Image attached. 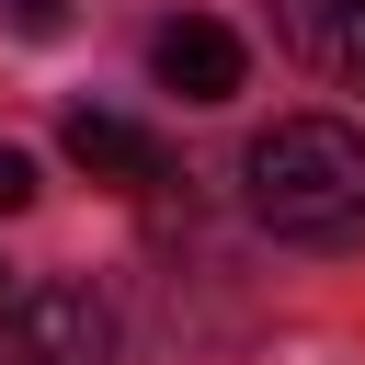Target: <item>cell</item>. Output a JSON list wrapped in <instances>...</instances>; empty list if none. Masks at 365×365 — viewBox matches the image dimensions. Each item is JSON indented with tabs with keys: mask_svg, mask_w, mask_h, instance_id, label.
Wrapping results in <instances>:
<instances>
[{
	"mask_svg": "<svg viewBox=\"0 0 365 365\" xmlns=\"http://www.w3.org/2000/svg\"><path fill=\"white\" fill-rule=\"evenodd\" d=\"M240 182H251V217L297 251L365 240V125H342V114H274L251 137Z\"/></svg>",
	"mask_w": 365,
	"mask_h": 365,
	"instance_id": "obj_1",
	"label": "cell"
},
{
	"mask_svg": "<svg viewBox=\"0 0 365 365\" xmlns=\"http://www.w3.org/2000/svg\"><path fill=\"white\" fill-rule=\"evenodd\" d=\"M0 365H114V297L80 274H46L0 319Z\"/></svg>",
	"mask_w": 365,
	"mask_h": 365,
	"instance_id": "obj_2",
	"label": "cell"
},
{
	"mask_svg": "<svg viewBox=\"0 0 365 365\" xmlns=\"http://www.w3.org/2000/svg\"><path fill=\"white\" fill-rule=\"evenodd\" d=\"M148 68H160V91H182V103H240L251 46H240L217 11H171V23L148 34Z\"/></svg>",
	"mask_w": 365,
	"mask_h": 365,
	"instance_id": "obj_3",
	"label": "cell"
},
{
	"mask_svg": "<svg viewBox=\"0 0 365 365\" xmlns=\"http://www.w3.org/2000/svg\"><path fill=\"white\" fill-rule=\"evenodd\" d=\"M57 148H68V171H91L103 194H160V182H171V148H160L137 114H103V103H68Z\"/></svg>",
	"mask_w": 365,
	"mask_h": 365,
	"instance_id": "obj_4",
	"label": "cell"
},
{
	"mask_svg": "<svg viewBox=\"0 0 365 365\" xmlns=\"http://www.w3.org/2000/svg\"><path fill=\"white\" fill-rule=\"evenodd\" d=\"M274 34L319 80H365V0H274Z\"/></svg>",
	"mask_w": 365,
	"mask_h": 365,
	"instance_id": "obj_5",
	"label": "cell"
},
{
	"mask_svg": "<svg viewBox=\"0 0 365 365\" xmlns=\"http://www.w3.org/2000/svg\"><path fill=\"white\" fill-rule=\"evenodd\" d=\"M34 194H46V182H34V160H23V148H0V217H23Z\"/></svg>",
	"mask_w": 365,
	"mask_h": 365,
	"instance_id": "obj_6",
	"label": "cell"
},
{
	"mask_svg": "<svg viewBox=\"0 0 365 365\" xmlns=\"http://www.w3.org/2000/svg\"><path fill=\"white\" fill-rule=\"evenodd\" d=\"M11 34H34V46L68 34V0H11Z\"/></svg>",
	"mask_w": 365,
	"mask_h": 365,
	"instance_id": "obj_7",
	"label": "cell"
}]
</instances>
